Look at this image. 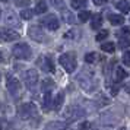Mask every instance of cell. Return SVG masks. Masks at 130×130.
I'll return each instance as SVG.
<instances>
[{
	"instance_id": "obj_1",
	"label": "cell",
	"mask_w": 130,
	"mask_h": 130,
	"mask_svg": "<svg viewBox=\"0 0 130 130\" xmlns=\"http://www.w3.org/2000/svg\"><path fill=\"white\" fill-rule=\"evenodd\" d=\"M85 114H86V111L80 105H69L64 110V117L67 121H76L79 118L85 117Z\"/></svg>"
},
{
	"instance_id": "obj_2",
	"label": "cell",
	"mask_w": 130,
	"mask_h": 130,
	"mask_svg": "<svg viewBox=\"0 0 130 130\" xmlns=\"http://www.w3.org/2000/svg\"><path fill=\"white\" fill-rule=\"evenodd\" d=\"M12 54L18 60H29L31 59V47L26 42L16 44V45H13V48H12Z\"/></svg>"
},
{
	"instance_id": "obj_3",
	"label": "cell",
	"mask_w": 130,
	"mask_h": 130,
	"mask_svg": "<svg viewBox=\"0 0 130 130\" xmlns=\"http://www.w3.org/2000/svg\"><path fill=\"white\" fill-rule=\"evenodd\" d=\"M37 114V107L32 102H24L18 107V117L22 120H28Z\"/></svg>"
},
{
	"instance_id": "obj_4",
	"label": "cell",
	"mask_w": 130,
	"mask_h": 130,
	"mask_svg": "<svg viewBox=\"0 0 130 130\" xmlns=\"http://www.w3.org/2000/svg\"><path fill=\"white\" fill-rule=\"evenodd\" d=\"M59 63L63 66V69H64L67 73H73L75 69H76V59H75V54H73V53L60 56Z\"/></svg>"
},
{
	"instance_id": "obj_5",
	"label": "cell",
	"mask_w": 130,
	"mask_h": 130,
	"mask_svg": "<svg viewBox=\"0 0 130 130\" xmlns=\"http://www.w3.org/2000/svg\"><path fill=\"white\" fill-rule=\"evenodd\" d=\"M24 82L26 85V88L34 89V86L38 82V72L35 69H28V70L24 73Z\"/></svg>"
},
{
	"instance_id": "obj_6",
	"label": "cell",
	"mask_w": 130,
	"mask_h": 130,
	"mask_svg": "<svg viewBox=\"0 0 130 130\" xmlns=\"http://www.w3.org/2000/svg\"><path fill=\"white\" fill-rule=\"evenodd\" d=\"M0 38L3 40V41H16L21 38V34H18L16 31L13 29H9V28H0Z\"/></svg>"
},
{
	"instance_id": "obj_7",
	"label": "cell",
	"mask_w": 130,
	"mask_h": 130,
	"mask_svg": "<svg viewBox=\"0 0 130 130\" xmlns=\"http://www.w3.org/2000/svg\"><path fill=\"white\" fill-rule=\"evenodd\" d=\"M28 35L37 42H44L45 41V34H44V31H42L40 26H29Z\"/></svg>"
},
{
	"instance_id": "obj_8",
	"label": "cell",
	"mask_w": 130,
	"mask_h": 130,
	"mask_svg": "<svg viewBox=\"0 0 130 130\" xmlns=\"http://www.w3.org/2000/svg\"><path fill=\"white\" fill-rule=\"evenodd\" d=\"M77 80H79V83H80L82 89L88 91V92H92L94 89H96V82H94L92 77H86L85 75H82V76L77 77Z\"/></svg>"
},
{
	"instance_id": "obj_9",
	"label": "cell",
	"mask_w": 130,
	"mask_h": 130,
	"mask_svg": "<svg viewBox=\"0 0 130 130\" xmlns=\"http://www.w3.org/2000/svg\"><path fill=\"white\" fill-rule=\"evenodd\" d=\"M5 22H6L7 25L13 26V28H21V25H22L19 22V18L15 15L13 10H6V12H5Z\"/></svg>"
},
{
	"instance_id": "obj_10",
	"label": "cell",
	"mask_w": 130,
	"mask_h": 130,
	"mask_svg": "<svg viewBox=\"0 0 130 130\" xmlns=\"http://www.w3.org/2000/svg\"><path fill=\"white\" fill-rule=\"evenodd\" d=\"M41 22H42V25H45V28H48L50 31L59 29V26H60L59 19L56 18L54 15H47V16H45V18L41 21Z\"/></svg>"
},
{
	"instance_id": "obj_11",
	"label": "cell",
	"mask_w": 130,
	"mask_h": 130,
	"mask_svg": "<svg viewBox=\"0 0 130 130\" xmlns=\"http://www.w3.org/2000/svg\"><path fill=\"white\" fill-rule=\"evenodd\" d=\"M6 86H7V89L10 91V94L16 95V94L19 92V89H21V82H19V80H18L15 76H7V79H6Z\"/></svg>"
},
{
	"instance_id": "obj_12",
	"label": "cell",
	"mask_w": 130,
	"mask_h": 130,
	"mask_svg": "<svg viewBox=\"0 0 130 130\" xmlns=\"http://www.w3.org/2000/svg\"><path fill=\"white\" fill-rule=\"evenodd\" d=\"M38 64L41 66V69L48 73H54V64L50 57H41V60H38Z\"/></svg>"
},
{
	"instance_id": "obj_13",
	"label": "cell",
	"mask_w": 130,
	"mask_h": 130,
	"mask_svg": "<svg viewBox=\"0 0 130 130\" xmlns=\"http://www.w3.org/2000/svg\"><path fill=\"white\" fill-rule=\"evenodd\" d=\"M108 21H110V24L114 25V26H120V25H123L124 18L121 16V15H116V13H111V15H108Z\"/></svg>"
},
{
	"instance_id": "obj_14",
	"label": "cell",
	"mask_w": 130,
	"mask_h": 130,
	"mask_svg": "<svg viewBox=\"0 0 130 130\" xmlns=\"http://www.w3.org/2000/svg\"><path fill=\"white\" fill-rule=\"evenodd\" d=\"M101 24H102V16H101L100 13H95V15H92L91 28H92V29H98V28H101Z\"/></svg>"
},
{
	"instance_id": "obj_15",
	"label": "cell",
	"mask_w": 130,
	"mask_h": 130,
	"mask_svg": "<svg viewBox=\"0 0 130 130\" xmlns=\"http://www.w3.org/2000/svg\"><path fill=\"white\" fill-rule=\"evenodd\" d=\"M47 2L45 0H40L38 3L35 5V9H34V12L37 13V15H42V13L47 10Z\"/></svg>"
},
{
	"instance_id": "obj_16",
	"label": "cell",
	"mask_w": 130,
	"mask_h": 130,
	"mask_svg": "<svg viewBox=\"0 0 130 130\" xmlns=\"http://www.w3.org/2000/svg\"><path fill=\"white\" fill-rule=\"evenodd\" d=\"M63 101H64V94H63V92H59L57 96L54 98V102H53V108L54 110H60L61 105H63Z\"/></svg>"
},
{
	"instance_id": "obj_17",
	"label": "cell",
	"mask_w": 130,
	"mask_h": 130,
	"mask_svg": "<svg viewBox=\"0 0 130 130\" xmlns=\"http://www.w3.org/2000/svg\"><path fill=\"white\" fill-rule=\"evenodd\" d=\"M116 7H117L118 10H121L123 13H127V12H130V2L121 0V2H118L117 5H116Z\"/></svg>"
},
{
	"instance_id": "obj_18",
	"label": "cell",
	"mask_w": 130,
	"mask_h": 130,
	"mask_svg": "<svg viewBox=\"0 0 130 130\" xmlns=\"http://www.w3.org/2000/svg\"><path fill=\"white\" fill-rule=\"evenodd\" d=\"M50 107H51V94L48 91L44 94V98H42V108L47 111V110H50Z\"/></svg>"
},
{
	"instance_id": "obj_19",
	"label": "cell",
	"mask_w": 130,
	"mask_h": 130,
	"mask_svg": "<svg viewBox=\"0 0 130 130\" xmlns=\"http://www.w3.org/2000/svg\"><path fill=\"white\" fill-rule=\"evenodd\" d=\"M116 77H117V80H123L127 77V70L123 69V67H116Z\"/></svg>"
},
{
	"instance_id": "obj_20",
	"label": "cell",
	"mask_w": 130,
	"mask_h": 130,
	"mask_svg": "<svg viewBox=\"0 0 130 130\" xmlns=\"http://www.w3.org/2000/svg\"><path fill=\"white\" fill-rule=\"evenodd\" d=\"M101 50H102L104 53H112V51L116 50V44H114V42H104V44L101 45Z\"/></svg>"
},
{
	"instance_id": "obj_21",
	"label": "cell",
	"mask_w": 130,
	"mask_h": 130,
	"mask_svg": "<svg viewBox=\"0 0 130 130\" xmlns=\"http://www.w3.org/2000/svg\"><path fill=\"white\" fill-rule=\"evenodd\" d=\"M77 18H79L80 22H88L89 19H91V12H89V10H80Z\"/></svg>"
},
{
	"instance_id": "obj_22",
	"label": "cell",
	"mask_w": 130,
	"mask_h": 130,
	"mask_svg": "<svg viewBox=\"0 0 130 130\" xmlns=\"http://www.w3.org/2000/svg\"><path fill=\"white\" fill-rule=\"evenodd\" d=\"M50 2H51V5H53L56 9H59V10H61V12L66 9V5H64L63 0H50Z\"/></svg>"
},
{
	"instance_id": "obj_23",
	"label": "cell",
	"mask_w": 130,
	"mask_h": 130,
	"mask_svg": "<svg viewBox=\"0 0 130 130\" xmlns=\"http://www.w3.org/2000/svg\"><path fill=\"white\" fill-rule=\"evenodd\" d=\"M34 13H35V12H34V10H31V9H24V10H21V18L28 21V19H31L32 16H34Z\"/></svg>"
},
{
	"instance_id": "obj_24",
	"label": "cell",
	"mask_w": 130,
	"mask_h": 130,
	"mask_svg": "<svg viewBox=\"0 0 130 130\" xmlns=\"http://www.w3.org/2000/svg\"><path fill=\"white\" fill-rule=\"evenodd\" d=\"M63 18H64V21L66 22H67V24H73V22H75V16H73V13L72 12H67V10H63Z\"/></svg>"
},
{
	"instance_id": "obj_25",
	"label": "cell",
	"mask_w": 130,
	"mask_h": 130,
	"mask_svg": "<svg viewBox=\"0 0 130 130\" xmlns=\"http://www.w3.org/2000/svg\"><path fill=\"white\" fill-rule=\"evenodd\" d=\"M96 60H98V54L96 53H88L85 56V61L86 63H95Z\"/></svg>"
},
{
	"instance_id": "obj_26",
	"label": "cell",
	"mask_w": 130,
	"mask_h": 130,
	"mask_svg": "<svg viewBox=\"0 0 130 130\" xmlns=\"http://www.w3.org/2000/svg\"><path fill=\"white\" fill-rule=\"evenodd\" d=\"M53 86H54L53 79H45V80L42 82V89H45V92H48V89L53 88Z\"/></svg>"
},
{
	"instance_id": "obj_27",
	"label": "cell",
	"mask_w": 130,
	"mask_h": 130,
	"mask_svg": "<svg viewBox=\"0 0 130 130\" xmlns=\"http://www.w3.org/2000/svg\"><path fill=\"white\" fill-rule=\"evenodd\" d=\"M85 0H72V7H75V9H80L82 6H85Z\"/></svg>"
},
{
	"instance_id": "obj_28",
	"label": "cell",
	"mask_w": 130,
	"mask_h": 130,
	"mask_svg": "<svg viewBox=\"0 0 130 130\" xmlns=\"http://www.w3.org/2000/svg\"><path fill=\"white\" fill-rule=\"evenodd\" d=\"M118 45H120L121 48H127V47L130 45V40H127V38H120Z\"/></svg>"
},
{
	"instance_id": "obj_29",
	"label": "cell",
	"mask_w": 130,
	"mask_h": 130,
	"mask_svg": "<svg viewBox=\"0 0 130 130\" xmlns=\"http://www.w3.org/2000/svg\"><path fill=\"white\" fill-rule=\"evenodd\" d=\"M9 129V121H7L6 118H0V130H7Z\"/></svg>"
},
{
	"instance_id": "obj_30",
	"label": "cell",
	"mask_w": 130,
	"mask_h": 130,
	"mask_svg": "<svg viewBox=\"0 0 130 130\" xmlns=\"http://www.w3.org/2000/svg\"><path fill=\"white\" fill-rule=\"evenodd\" d=\"M107 37H108V31H107V29L101 31L100 34L96 35V41H102V40H105Z\"/></svg>"
},
{
	"instance_id": "obj_31",
	"label": "cell",
	"mask_w": 130,
	"mask_h": 130,
	"mask_svg": "<svg viewBox=\"0 0 130 130\" xmlns=\"http://www.w3.org/2000/svg\"><path fill=\"white\" fill-rule=\"evenodd\" d=\"M29 2L31 0H15V5L19 6V7H24V6H26V5H29Z\"/></svg>"
},
{
	"instance_id": "obj_32",
	"label": "cell",
	"mask_w": 130,
	"mask_h": 130,
	"mask_svg": "<svg viewBox=\"0 0 130 130\" xmlns=\"http://www.w3.org/2000/svg\"><path fill=\"white\" fill-rule=\"evenodd\" d=\"M123 63L124 64H130V51H126L123 54Z\"/></svg>"
},
{
	"instance_id": "obj_33",
	"label": "cell",
	"mask_w": 130,
	"mask_h": 130,
	"mask_svg": "<svg viewBox=\"0 0 130 130\" xmlns=\"http://www.w3.org/2000/svg\"><path fill=\"white\" fill-rule=\"evenodd\" d=\"M89 129V123L88 121H83L82 124H80V127H79V130H88Z\"/></svg>"
},
{
	"instance_id": "obj_34",
	"label": "cell",
	"mask_w": 130,
	"mask_h": 130,
	"mask_svg": "<svg viewBox=\"0 0 130 130\" xmlns=\"http://www.w3.org/2000/svg\"><path fill=\"white\" fill-rule=\"evenodd\" d=\"M66 38H75V31H67L64 34Z\"/></svg>"
},
{
	"instance_id": "obj_35",
	"label": "cell",
	"mask_w": 130,
	"mask_h": 130,
	"mask_svg": "<svg viewBox=\"0 0 130 130\" xmlns=\"http://www.w3.org/2000/svg\"><path fill=\"white\" fill-rule=\"evenodd\" d=\"M92 2H94L96 6H101V5H104V3H105L107 0H92Z\"/></svg>"
},
{
	"instance_id": "obj_36",
	"label": "cell",
	"mask_w": 130,
	"mask_h": 130,
	"mask_svg": "<svg viewBox=\"0 0 130 130\" xmlns=\"http://www.w3.org/2000/svg\"><path fill=\"white\" fill-rule=\"evenodd\" d=\"M118 94V88H111V95H117Z\"/></svg>"
},
{
	"instance_id": "obj_37",
	"label": "cell",
	"mask_w": 130,
	"mask_h": 130,
	"mask_svg": "<svg viewBox=\"0 0 130 130\" xmlns=\"http://www.w3.org/2000/svg\"><path fill=\"white\" fill-rule=\"evenodd\" d=\"M3 56H5V53H3V51H0V63H2V61H5Z\"/></svg>"
},
{
	"instance_id": "obj_38",
	"label": "cell",
	"mask_w": 130,
	"mask_h": 130,
	"mask_svg": "<svg viewBox=\"0 0 130 130\" xmlns=\"http://www.w3.org/2000/svg\"><path fill=\"white\" fill-rule=\"evenodd\" d=\"M118 130H126V127H120V129H118Z\"/></svg>"
},
{
	"instance_id": "obj_39",
	"label": "cell",
	"mask_w": 130,
	"mask_h": 130,
	"mask_svg": "<svg viewBox=\"0 0 130 130\" xmlns=\"http://www.w3.org/2000/svg\"><path fill=\"white\" fill-rule=\"evenodd\" d=\"M0 2H3V3H6V2H7V0H0Z\"/></svg>"
},
{
	"instance_id": "obj_40",
	"label": "cell",
	"mask_w": 130,
	"mask_h": 130,
	"mask_svg": "<svg viewBox=\"0 0 130 130\" xmlns=\"http://www.w3.org/2000/svg\"><path fill=\"white\" fill-rule=\"evenodd\" d=\"M0 12H2V9H0Z\"/></svg>"
}]
</instances>
